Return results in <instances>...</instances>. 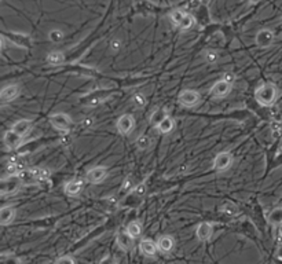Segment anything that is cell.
Segmentation results:
<instances>
[{"label": "cell", "instance_id": "3957f363", "mask_svg": "<svg viewBox=\"0 0 282 264\" xmlns=\"http://www.w3.org/2000/svg\"><path fill=\"white\" fill-rule=\"evenodd\" d=\"M50 123L58 131H68L72 126V119L66 113H54L50 116Z\"/></svg>", "mask_w": 282, "mask_h": 264}, {"label": "cell", "instance_id": "30bf717a", "mask_svg": "<svg viewBox=\"0 0 282 264\" xmlns=\"http://www.w3.org/2000/svg\"><path fill=\"white\" fill-rule=\"evenodd\" d=\"M3 142L6 144L8 149H18L19 146H22L23 143V139L21 135H18L15 133L14 131H7L4 133V136H3Z\"/></svg>", "mask_w": 282, "mask_h": 264}, {"label": "cell", "instance_id": "277c9868", "mask_svg": "<svg viewBox=\"0 0 282 264\" xmlns=\"http://www.w3.org/2000/svg\"><path fill=\"white\" fill-rule=\"evenodd\" d=\"M3 37L7 39V40L10 41L11 44L17 47H23V48H29L30 44H32V39H30V36L28 35H23V33H14V32H6V33H3Z\"/></svg>", "mask_w": 282, "mask_h": 264}, {"label": "cell", "instance_id": "ba28073f", "mask_svg": "<svg viewBox=\"0 0 282 264\" xmlns=\"http://www.w3.org/2000/svg\"><path fill=\"white\" fill-rule=\"evenodd\" d=\"M116 128H117V131L120 132V133L127 135V133H130L135 128V119L131 115H123L119 119V121H117Z\"/></svg>", "mask_w": 282, "mask_h": 264}, {"label": "cell", "instance_id": "484cf974", "mask_svg": "<svg viewBox=\"0 0 282 264\" xmlns=\"http://www.w3.org/2000/svg\"><path fill=\"white\" fill-rule=\"evenodd\" d=\"M220 212L226 213V215H229V216H236L238 215V208L237 205H234L233 202H225L222 207H220Z\"/></svg>", "mask_w": 282, "mask_h": 264}, {"label": "cell", "instance_id": "603a6c76", "mask_svg": "<svg viewBox=\"0 0 282 264\" xmlns=\"http://www.w3.org/2000/svg\"><path fill=\"white\" fill-rule=\"evenodd\" d=\"M126 233H128V236H131L134 240H135V238H138V237L142 234V226H141L139 222H131V223L127 226Z\"/></svg>", "mask_w": 282, "mask_h": 264}, {"label": "cell", "instance_id": "d6a6232c", "mask_svg": "<svg viewBox=\"0 0 282 264\" xmlns=\"http://www.w3.org/2000/svg\"><path fill=\"white\" fill-rule=\"evenodd\" d=\"M0 264H21V259L17 256H4Z\"/></svg>", "mask_w": 282, "mask_h": 264}, {"label": "cell", "instance_id": "9c48e42d", "mask_svg": "<svg viewBox=\"0 0 282 264\" xmlns=\"http://www.w3.org/2000/svg\"><path fill=\"white\" fill-rule=\"evenodd\" d=\"M276 40V35H274V32L270 30V29H262L258 32V35H256V44L259 47H270L273 43Z\"/></svg>", "mask_w": 282, "mask_h": 264}, {"label": "cell", "instance_id": "5b68a950", "mask_svg": "<svg viewBox=\"0 0 282 264\" xmlns=\"http://www.w3.org/2000/svg\"><path fill=\"white\" fill-rule=\"evenodd\" d=\"M200 94L194 90H184L179 95V102L183 105L184 108H193L200 102Z\"/></svg>", "mask_w": 282, "mask_h": 264}, {"label": "cell", "instance_id": "4dcf8cb0", "mask_svg": "<svg viewBox=\"0 0 282 264\" xmlns=\"http://www.w3.org/2000/svg\"><path fill=\"white\" fill-rule=\"evenodd\" d=\"M205 61H207L208 63H216L219 61V54L216 51H207V54H205Z\"/></svg>", "mask_w": 282, "mask_h": 264}, {"label": "cell", "instance_id": "e575fe53", "mask_svg": "<svg viewBox=\"0 0 282 264\" xmlns=\"http://www.w3.org/2000/svg\"><path fill=\"white\" fill-rule=\"evenodd\" d=\"M55 264H75V260L72 256H62L55 262Z\"/></svg>", "mask_w": 282, "mask_h": 264}, {"label": "cell", "instance_id": "d4e9b609", "mask_svg": "<svg viewBox=\"0 0 282 264\" xmlns=\"http://www.w3.org/2000/svg\"><path fill=\"white\" fill-rule=\"evenodd\" d=\"M173 127H175V121H173L171 117H167L165 120L161 121V123L157 126V130L161 132V133H168V132L172 131Z\"/></svg>", "mask_w": 282, "mask_h": 264}, {"label": "cell", "instance_id": "1f68e13d", "mask_svg": "<svg viewBox=\"0 0 282 264\" xmlns=\"http://www.w3.org/2000/svg\"><path fill=\"white\" fill-rule=\"evenodd\" d=\"M134 104L137 105L138 108H143V106H146V104H147V101H146V98H144L142 94H137V95L134 97Z\"/></svg>", "mask_w": 282, "mask_h": 264}, {"label": "cell", "instance_id": "9a60e30c", "mask_svg": "<svg viewBox=\"0 0 282 264\" xmlns=\"http://www.w3.org/2000/svg\"><path fill=\"white\" fill-rule=\"evenodd\" d=\"M15 218V208L14 207H4L0 211V224L1 226H8L14 222Z\"/></svg>", "mask_w": 282, "mask_h": 264}, {"label": "cell", "instance_id": "f1b7e54d", "mask_svg": "<svg viewBox=\"0 0 282 264\" xmlns=\"http://www.w3.org/2000/svg\"><path fill=\"white\" fill-rule=\"evenodd\" d=\"M150 143H151V142H150V138L147 135H142V136H139V138L137 139V146H138V149L141 150L149 149Z\"/></svg>", "mask_w": 282, "mask_h": 264}, {"label": "cell", "instance_id": "5bb4252c", "mask_svg": "<svg viewBox=\"0 0 282 264\" xmlns=\"http://www.w3.org/2000/svg\"><path fill=\"white\" fill-rule=\"evenodd\" d=\"M83 190V182L80 179H72L68 183L65 184V193L70 197H76L79 195Z\"/></svg>", "mask_w": 282, "mask_h": 264}, {"label": "cell", "instance_id": "60d3db41", "mask_svg": "<svg viewBox=\"0 0 282 264\" xmlns=\"http://www.w3.org/2000/svg\"><path fill=\"white\" fill-rule=\"evenodd\" d=\"M92 124H94V119H91V117H88V119H84V120H83V126L91 127Z\"/></svg>", "mask_w": 282, "mask_h": 264}, {"label": "cell", "instance_id": "ac0fdd59", "mask_svg": "<svg viewBox=\"0 0 282 264\" xmlns=\"http://www.w3.org/2000/svg\"><path fill=\"white\" fill-rule=\"evenodd\" d=\"M141 251L146 256H154L157 251H158V248H157V244H154V241H151V240L147 238V240L141 241Z\"/></svg>", "mask_w": 282, "mask_h": 264}, {"label": "cell", "instance_id": "2e32d148", "mask_svg": "<svg viewBox=\"0 0 282 264\" xmlns=\"http://www.w3.org/2000/svg\"><path fill=\"white\" fill-rule=\"evenodd\" d=\"M173 245H175V242H173V238L169 236H164L161 237L158 241H157V248H158V251L162 253H169L173 249Z\"/></svg>", "mask_w": 282, "mask_h": 264}, {"label": "cell", "instance_id": "ffe728a7", "mask_svg": "<svg viewBox=\"0 0 282 264\" xmlns=\"http://www.w3.org/2000/svg\"><path fill=\"white\" fill-rule=\"evenodd\" d=\"M65 61V55L62 51H51L47 55V63L51 66H59Z\"/></svg>", "mask_w": 282, "mask_h": 264}, {"label": "cell", "instance_id": "4fadbf2b", "mask_svg": "<svg viewBox=\"0 0 282 264\" xmlns=\"http://www.w3.org/2000/svg\"><path fill=\"white\" fill-rule=\"evenodd\" d=\"M19 94V87L17 84H11V86H7L3 88V91L0 94L1 98V102L7 104V102H11L12 99H15Z\"/></svg>", "mask_w": 282, "mask_h": 264}, {"label": "cell", "instance_id": "52a82bcc", "mask_svg": "<svg viewBox=\"0 0 282 264\" xmlns=\"http://www.w3.org/2000/svg\"><path fill=\"white\" fill-rule=\"evenodd\" d=\"M231 164H233V155L229 151L219 153L213 160V168L216 171H226L231 167Z\"/></svg>", "mask_w": 282, "mask_h": 264}, {"label": "cell", "instance_id": "e0dca14e", "mask_svg": "<svg viewBox=\"0 0 282 264\" xmlns=\"http://www.w3.org/2000/svg\"><path fill=\"white\" fill-rule=\"evenodd\" d=\"M117 245L123 249V251H130L134 248V238L128 236V233H120L117 236Z\"/></svg>", "mask_w": 282, "mask_h": 264}, {"label": "cell", "instance_id": "4316f807", "mask_svg": "<svg viewBox=\"0 0 282 264\" xmlns=\"http://www.w3.org/2000/svg\"><path fill=\"white\" fill-rule=\"evenodd\" d=\"M184 17H186V12H183L182 10H173V11H171V14H169L171 21H172L176 26H180V23L183 22Z\"/></svg>", "mask_w": 282, "mask_h": 264}, {"label": "cell", "instance_id": "6da1fadb", "mask_svg": "<svg viewBox=\"0 0 282 264\" xmlns=\"http://www.w3.org/2000/svg\"><path fill=\"white\" fill-rule=\"evenodd\" d=\"M277 97H278V90L274 84L267 83L260 86L259 88H256L255 91V99L258 101V104L262 106H271L276 102Z\"/></svg>", "mask_w": 282, "mask_h": 264}, {"label": "cell", "instance_id": "7bdbcfd3", "mask_svg": "<svg viewBox=\"0 0 282 264\" xmlns=\"http://www.w3.org/2000/svg\"><path fill=\"white\" fill-rule=\"evenodd\" d=\"M274 264H282V260H281V259L277 258L276 260H274Z\"/></svg>", "mask_w": 282, "mask_h": 264}, {"label": "cell", "instance_id": "8d00e7d4", "mask_svg": "<svg viewBox=\"0 0 282 264\" xmlns=\"http://www.w3.org/2000/svg\"><path fill=\"white\" fill-rule=\"evenodd\" d=\"M110 48L113 50V51H119L121 48V41L117 40V39H115V40L110 43Z\"/></svg>", "mask_w": 282, "mask_h": 264}, {"label": "cell", "instance_id": "ee69618b", "mask_svg": "<svg viewBox=\"0 0 282 264\" xmlns=\"http://www.w3.org/2000/svg\"><path fill=\"white\" fill-rule=\"evenodd\" d=\"M280 234H281V238H282V227H281V230H280Z\"/></svg>", "mask_w": 282, "mask_h": 264}, {"label": "cell", "instance_id": "83f0119b", "mask_svg": "<svg viewBox=\"0 0 282 264\" xmlns=\"http://www.w3.org/2000/svg\"><path fill=\"white\" fill-rule=\"evenodd\" d=\"M194 17L191 15V14H186V17H184V19H183V22L180 23V26L179 28L182 29V30H189V29L194 25Z\"/></svg>", "mask_w": 282, "mask_h": 264}, {"label": "cell", "instance_id": "8992f818", "mask_svg": "<svg viewBox=\"0 0 282 264\" xmlns=\"http://www.w3.org/2000/svg\"><path fill=\"white\" fill-rule=\"evenodd\" d=\"M106 176H108V168L106 167H94L87 172V180L92 184L102 183Z\"/></svg>", "mask_w": 282, "mask_h": 264}, {"label": "cell", "instance_id": "f35d334b", "mask_svg": "<svg viewBox=\"0 0 282 264\" xmlns=\"http://www.w3.org/2000/svg\"><path fill=\"white\" fill-rule=\"evenodd\" d=\"M99 264H116V262L113 260V258H110L109 255H108V256H105V258L101 260V263Z\"/></svg>", "mask_w": 282, "mask_h": 264}, {"label": "cell", "instance_id": "d590c367", "mask_svg": "<svg viewBox=\"0 0 282 264\" xmlns=\"http://www.w3.org/2000/svg\"><path fill=\"white\" fill-rule=\"evenodd\" d=\"M222 80L223 81H226V83H227V84H233V83H234V80H236V76L233 75V73H225V75H223V79H222Z\"/></svg>", "mask_w": 282, "mask_h": 264}, {"label": "cell", "instance_id": "b9f144b4", "mask_svg": "<svg viewBox=\"0 0 282 264\" xmlns=\"http://www.w3.org/2000/svg\"><path fill=\"white\" fill-rule=\"evenodd\" d=\"M277 258L281 259V260H282V245L278 248V251H277Z\"/></svg>", "mask_w": 282, "mask_h": 264}, {"label": "cell", "instance_id": "7402d4cb", "mask_svg": "<svg viewBox=\"0 0 282 264\" xmlns=\"http://www.w3.org/2000/svg\"><path fill=\"white\" fill-rule=\"evenodd\" d=\"M267 220L271 226H282V207L276 208L273 209L269 216H267Z\"/></svg>", "mask_w": 282, "mask_h": 264}, {"label": "cell", "instance_id": "ab89813d", "mask_svg": "<svg viewBox=\"0 0 282 264\" xmlns=\"http://www.w3.org/2000/svg\"><path fill=\"white\" fill-rule=\"evenodd\" d=\"M273 128H274V131H276L278 135H282V123H276V124L273 126Z\"/></svg>", "mask_w": 282, "mask_h": 264}, {"label": "cell", "instance_id": "74e56055", "mask_svg": "<svg viewBox=\"0 0 282 264\" xmlns=\"http://www.w3.org/2000/svg\"><path fill=\"white\" fill-rule=\"evenodd\" d=\"M144 191H146V187H144V184H139V186H137L135 189H134V193L137 195H143Z\"/></svg>", "mask_w": 282, "mask_h": 264}, {"label": "cell", "instance_id": "d6986e66", "mask_svg": "<svg viewBox=\"0 0 282 264\" xmlns=\"http://www.w3.org/2000/svg\"><path fill=\"white\" fill-rule=\"evenodd\" d=\"M30 128H32V123L29 120H18L17 123L12 126L11 131H14L15 133H18V135L23 136V135L28 133Z\"/></svg>", "mask_w": 282, "mask_h": 264}, {"label": "cell", "instance_id": "7a4b0ae2", "mask_svg": "<svg viewBox=\"0 0 282 264\" xmlns=\"http://www.w3.org/2000/svg\"><path fill=\"white\" fill-rule=\"evenodd\" d=\"M21 180L18 176H4L1 179L0 184V193L1 195H11L15 194L19 187H21Z\"/></svg>", "mask_w": 282, "mask_h": 264}, {"label": "cell", "instance_id": "cb8c5ba5", "mask_svg": "<svg viewBox=\"0 0 282 264\" xmlns=\"http://www.w3.org/2000/svg\"><path fill=\"white\" fill-rule=\"evenodd\" d=\"M168 116H167V110L165 109H158V110H155L154 113L151 115V117H150V123L151 124H154L155 127L158 126L161 121H164L165 119H167Z\"/></svg>", "mask_w": 282, "mask_h": 264}, {"label": "cell", "instance_id": "836d02e7", "mask_svg": "<svg viewBox=\"0 0 282 264\" xmlns=\"http://www.w3.org/2000/svg\"><path fill=\"white\" fill-rule=\"evenodd\" d=\"M134 189V179L133 176L130 175L126 178V180L123 182V191H130V190Z\"/></svg>", "mask_w": 282, "mask_h": 264}, {"label": "cell", "instance_id": "f546056e", "mask_svg": "<svg viewBox=\"0 0 282 264\" xmlns=\"http://www.w3.org/2000/svg\"><path fill=\"white\" fill-rule=\"evenodd\" d=\"M64 32L62 30H59V29H52L51 32L48 33V37H50V40L52 43H58V41H61L64 39Z\"/></svg>", "mask_w": 282, "mask_h": 264}, {"label": "cell", "instance_id": "8fae6325", "mask_svg": "<svg viewBox=\"0 0 282 264\" xmlns=\"http://www.w3.org/2000/svg\"><path fill=\"white\" fill-rule=\"evenodd\" d=\"M196 234L197 238L201 242L209 241L213 234V224L209 223V222H202V223H200V226L197 227Z\"/></svg>", "mask_w": 282, "mask_h": 264}, {"label": "cell", "instance_id": "44dd1931", "mask_svg": "<svg viewBox=\"0 0 282 264\" xmlns=\"http://www.w3.org/2000/svg\"><path fill=\"white\" fill-rule=\"evenodd\" d=\"M30 173H32V176L35 178L36 183L44 182V180L50 178V171H48L47 168H32V169H30Z\"/></svg>", "mask_w": 282, "mask_h": 264}, {"label": "cell", "instance_id": "7c38bea8", "mask_svg": "<svg viewBox=\"0 0 282 264\" xmlns=\"http://www.w3.org/2000/svg\"><path fill=\"white\" fill-rule=\"evenodd\" d=\"M230 84H227L226 81L219 80L211 88V95L215 98H223L230 92Z\"/></svg>", "mask_w": 282, "mask_h": 264}]
</instances>
